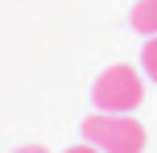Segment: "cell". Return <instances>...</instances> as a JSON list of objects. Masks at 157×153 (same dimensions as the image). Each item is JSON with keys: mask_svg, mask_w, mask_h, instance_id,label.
Returning a JSON list of instances; mask_svg holds the SVG:
<instances>
[{"mask_svg": "<svg viewBox=\"0 0 157 153\" xmlns=\"http://www.w3.org/2000/svg\"><path fill=\"white\" fill-rule=\"evenodd\" d=\"M83 141L99 153H141L145 149V128L128 112H95L83 120Z\"/></svg>", "mask_w": 157, "mask_h": 153, "instance_id": "1", "label": "cell"}, {"mask_svg": "<svg viewBox=\"0 0 157 153\" xmlns=\"http://www.w3.org/2000/svg\"><path fill=\"white\" fill-rule=\"evenodd\" d=\"M145 99V75L132 66H108L99 79L91 83V104L95 112H132Z\"/></svg>", "mask_w": 157, "mask_h": 153, "instance_id": "2", "label": "cell"}, {"mask_svg": "<svg viewBox=\"0 0 157 153\" xmlns=\"http://www.w3.org/2000/svg\"><path fill=\"white\" fill-rule=\"evenodd\" d=\"M132 29L145 33V37L157 33V0H136L132 4Z\"/></svg>", "mask_w": 157, "mask_h": 153, "instance_id": "3", "label": "cell"}, {"mask_svg": "<svg viewBox=\"0 0 157 153\" xmlns=\"http://www.w3.org/2000/svg\"><path fill=\"white\" fill-rule=\"evenodd\" d=\"M141 75L149 83H157V33L145 37V46H141Z\"/></svg>", "mask_w": 157, "mask_h": 153, "instance_id": "4", "label": "cell"}, {"mask_svg": "<svg viewBox=\"0 0 157 153\" xmlns=\"http://www.w3.org/2000/svg\"><path fill=\"white\" fill-rule=\"evenodd\" d=\"M13 153H50V149H46V145H17Z\"/></svg>", "mask_w": 157, "mask_h": 153, "instance_id": "5", "label": "cell"}, {"mask_svg": "<svg viewBox=\"0 0 157 153\" xmlns=\"http://www.w3.org/2000/svg\"><path fill=\"white\" fill-rule=\"evenodd\" d=\"M66 153H99V149H95V145H87V141H83V145H71Z\"/></svg>", "mask_w": 157, "mask_h": 153, "instance_id": "6", "label": "cell"}]
</instances>
